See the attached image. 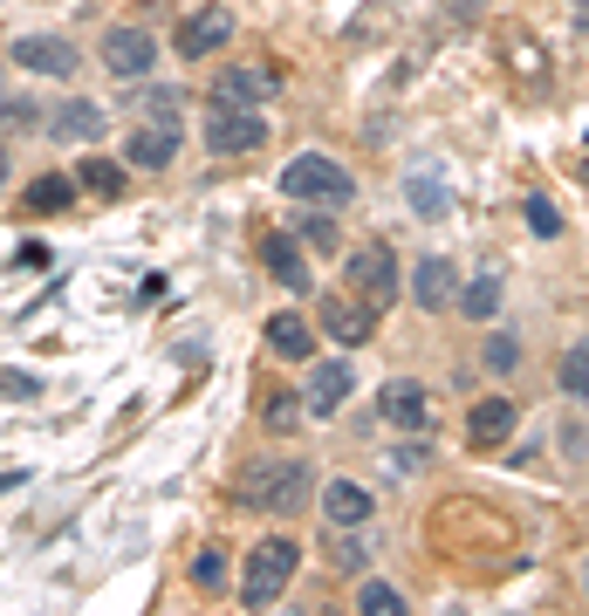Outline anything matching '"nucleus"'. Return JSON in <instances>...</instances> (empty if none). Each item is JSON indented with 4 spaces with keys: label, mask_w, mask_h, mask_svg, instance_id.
Masks as SVG:
<instances>
[{
    "label": "nucleus",
    "mask_w": 589,
    "mask_h": 616,
    "mask_svg": "<svg viewBox=\"0 0 589 616\" xmlns=\"http://www.w3.org/2000/svg\"><path fill=\"white\" fill-rule=\"evenodd\" d=\"M316 507H322V521H329V528H364V521H370V494H364L356 479H329Z\"/></svg>",
    "instance_id": "obj_16"
},
{
    "label": "nucleus",
    "mask_w": 589,
    "mask_h": 616,
    "mask_svg": "<svg viewBox=\"0 0 589 616\" xmlns=\"http://www.w3.org/2000/svg\"><path fill=\"white\" fill-rule=\"evenodd\" d=\"M234 42V8H199L186 28H178V56L186 62H207L213 48H226Z\"/></svg>",
    "instance_id": "obj_8"
},
{
    "label": "nucleus",
    "mask_w": 589,
    "mask_h": 616,
    "mask_svg": "<svg viewBox=\"0 0 589 616\" xmlns=\"http://www.w3.org/2000/svg\"><path fill=\"white\" fill-rule=\"evenodd\" d=\"M0 117H8V69H0Z\"/></svg>",
    "instance_id": "obj_33"
},
{
    "label": "nucleus",
    "mask_w": 589,
    "mask_h": 616,
    "mask_svg": "<svg viewBox=\"0 0 589 616\" xmlns=\"http://www.w3.org/2000/svg\"><path fill=\"white\" fill-rule=\"evenodd\" d=\"M69 199H75V178H35V186H28L35 213H56V205H69Z\"/></svg>",
    "instance_id": "obj_23"
},
{
    "label": "nucleus",
    "mask_w": 589,
    "mask_h": 616,
    "mask_svg": "<svg viewBox=\"0 0 589 616\" xmlns=\"http://www.w3.org/2000/svg\"><path fill=\"white\" fill-rule=\"evenodd\" d=\"M404 199H412V213H419V220H446V186H439L432 171L404 178Z\"/></svg>",
    "instance_id": "obj_21"
},
{
    "label": "nucleus",
    "mask_w": 589,
    "mask_h": 616,
    "mask_svg": "<svg viewBox=\"0 0 589 616\" xmlns=\"http://www.w3.org/2000/svg\"><path fill=\"white\" fill-rule=\"evenodd\" d=\"M329 561H337L343 576H364V561H370V548L356 542V534H343V528H337V542H329Z\"/></svg>",
    "instance_id": "obj_26"
},
{
    "label": "nucleus",
    "mask_w": 589,
    "mask_h": 616,
    "mask_svg": "<svg viewBox=\"0 0 589 616\" xmlns=\"http://www.w3.org/2000/svg\"><path fill=\"white\" fill-rule=\"evenodd\" d=\"M0 186H8V151H0Z\"/></svg>",
    "instance_id": "obj_34"
},
{
    "label": "nucleus",
    "mask_w": 589,
    "mask_h": 616,
    "mask_svg": "<svg viewBox=\"0 0 589 616\" xmlns=\"http://www.w3.org/2000/svg\"><path fill=\"white\" fill-rule=\"evenodd\" d=\"M48 131H56L62 144H96V138H104V110H96V103H83V96H69Z\"/></svg>",
    "instance_id": "obj_18"
},
{
    "label": "nucleus",
    "mask_w": 589,
    "mask_h": 616,
    "mask_svg": "<svg viewBox=\"0 0 589 616\" xmlns=\"http://www.w3.org/2000/svg\"><path fill=\"white\" fill-rule=\"evenodd\" d=\"M14 62L21 69H35V75H75V42H62V35H21L14 42Z\"/></svg>",
    "instance_id": "obj_9"
},
{
    "label": "nucleus",
    "mask_w": 589,
    "mask_h": 616,
    "mask_svg": "<svg viewBox=\"0 0 589 616\" xmlns=\"http://www.w3.org/2000/svg\"><path fill=\"white\" fill-rule=\"evenodd\" d=\"M521 213H528V226H534L542 240H555V234H562V213H555V199H549V192H528Z\"/></svg>",
    "instance_id": "obj_25"
},
{
    "label": "nucleus",
    "mask_w": 589,
    "mask_h": 616,
    "mask_svg": "<svg viewBox=\"0 0 589 616\" xmlns=\"http://www.w3.org/2000/svg\"><path fill=\"white\" fill-rule=\"evenodd\" d=\"M356 609H370V616H398L404 596H398L391 582H364V589H356Z\"/></svg>",
    "instance_id": "obj_27"
},
{
    "label": "nucleus",
    "mask_w": 589,
    "mask_h": 616,
    "mask_svg": "<svg viewBox=\"0 0 589 616\" xmlns=\"http://www.w3.org/2000/svg\"><path fill=\"white\" fill-rule=\"evenodd\" d=\"M295 561H302V548L288 542V534L254 542V548H247V569H240V603H247V609H268L281 589L295 582Z\"/></svg>",
    "instance_id": "obj_3"
},
{
    "label": "nucleus",
    "mask_w": 589,
    "mask_h": 616,
    "mask_svg": "<svg viewBox=\"0 0 589 616\" xmlns=\"http://www.w3.org/2000/svg\"><path fill=\"white\" fill-rule=\"evenodd\" d=\"M377 411L391 418L398 431H425V418H432V404H425V383H412V377H391L377 391Z\"/></svg>",
    "instance_id": "obj_10"
},
{
    "label": "nucleus",
    "mask_w": 589,
    "mask_h": 616,
    "mask_svg": "<svg viewBox=\"0 0 589 616\" xmlns=\"http://www.w3.org/2000/svg\"><path fill=\"white\" fill-rule=\"evenodd\" d=\"M343 281H350V295H356V301L391 308V295H398V253L384 247V240L350 247V253H343Z\"/></svg>",
    "instance_id": "obj_4"
},
{
    "label": "nucleus",
    "mask_w": 589,
    "mask_h": 616,
    "mask_svg": "<svg viewBox=\"0 0 589 616\" xmlns=\"http://www.w3.org/2000/svg\"><path fill=\"white\" fill-rule=\"evenodd\" d=\"M412 301L419 308H452L459 301V268L446 261V253H425V261L412 268Z\"/></svg>",
    "instance_id": "obj_11"
},
{
    "label": "nucleus",
    "mask_w": 589,
    "mask_h": 616,
    "mask_svg": "<svg viewBox=\"0 0 589 616\" xmlns=\"http://www.w3.org/2000/svg\"><path fill=\"white\" fill-rule=\"evenodd\" d=\"M459 316H467V322H494L500 316V274H473L467 288H459Z\"/></svg>",
    "instance_id": "obj_20"
},
{
    "label": "nucleus",
    "mask_w": 589,
    "mask_h": 616,
    "mask_svg": "<svg viewBox=\"0 0 589 616\" xmlns=\"http://www.w3.org/2000/svg\"><path fill=\"white\" fill-rule=\"evenodd\" d=\"M515 364H521V343H507V336L486 343V370H515Z\"/></svg>",
    "instance_id": "obj_31"
},
{
    "label": "nucleus",
    "mask_w": 589,
    "mask_h": 616,
    "mask_svg": "<svg viewBox=\"0 0 589 616\" xmlns=\"http://www.w3.org/2000/svg\"><path fill=\"white\" fill-rule=\"evenodd\" d=\"M234 494L240 507H261V513H302L316 494V473L309 459H254V466H240Z\"/></svg>",
    "instance_id": "obj_1"
},
{
    "label": "nucleus",
    "mask_w": 589,
    "mask_h": 616,
    "mask_svg": "<svg viewBox=\"0 0 589 616\" xmlns=\"http://www.w3.org/2000/svg\"><path fill=\"white\" fill-rule=\"evenodd\" d=\"M268 350L288 356V364H302V356H316V329L295 316V308H281V316H268Z\"/></svg>",
    "instance_id": "obj_17"
},
{
    "label": "nucleus",
    "mask_w": 589,
    "mask_h": 616,
    "mask_svg": "<svg viewBox=\"0 0 589 616\" xmlns=\"http://www.w3.org/2000/svg\"><path fill=\"white\" fill-rule=\"evenodd\" d=\"M83 186H90V192H123V165L90 158V165H83Z\"/></svg>",
    "instance_id": "obj_28"
},
{
    "label": "nucleus",
    "mask_w": 589,
    "mask_h": 616,
    "mask_svg": "<svg viewBox=\"0 0 589 616\" xmlns=\"http://www.w3.org/2000/svg\"><path fill=\"white\" fill-rule=\"evenodd\" d=\"M192 582H199V589H220V582H226V561H220V548H207V555L192 561Z\"/></svg>",
    "instance_id": "obj_30"
},
{
    "label": "nucleus",
    "mask_w": 589,
    "mask_h": 616,
    "mask_svg": "<svg viewBox=\"0 0 589 616\" xmlns=\"http://www.w3.org/2000/svg\"><path fill=\"white\" fill-rule=\"evenodd\" d=\"M178 158V123H144V131H131V144H123V165L131 171H165Z\"/></svg>",
    "instance_id": "obj_12"
},
{
    "label": "nucleus",
    "mask_w": 589,
    "mask_h": 616,
    "mask_svg": "<svg viewBox=\"0 0 589 616\" xmlns=\"http://www.w3.org/2000/svg\"><path fill=\"white\" fill-rule=\"evenodd\" d=\"M21 479H28V473H21V466H14V473H0V494H14V486H21Z\"/></svg>",
    "instance_id": "obj_32"
},
{
    "label": "nucleus",
    "mask_w": 589,
    "mask_h": 616,
    "mask_svg": "<svg viewBox=\"0 0 589 616\" xmlns=\"http://www.w3.org/2000/svg\"><path fill=\"white\" fill-rule=\"evenodd\" d=\"M322 329H329V336H337L343 350H356V343H370L377 308H370V301H350V295H337V301H322Z\"/></svg>",
    "instance_id": "obj_13"
},
{
    "label": "nucleus",
    "mask_w": 589,
    "mask_h": 616,
    "mask_svg": "<svg viewBox=\"0 0 589 616\" xmlns=\"http://www.w3.org/2000/svg\"><path fill=\"white\" fill-rule=\"evenodd\" d=\"M261 418H268V431H295L302 418H309V404H302L295 391H268L261 398Z\"/></svg>",
    "instance_id": "obj_22"
},
{
    "label": "nucleus",
    "mask_w": 589,
    "mask_h": 616,
    "mask_svg": "<svg viewBox=\"0 0 589 616\" xmlns=\"http://www.w3.org/2000/svg\"><path fill=\"white\" fill-rule=\"evenodd\" d=\"M467 439L473 446H507L515 439V398H480L467 411Z\"/></svg>",
    "instance_id": "obj_15"
},
{
    "label": "nucleus",
    "mask_w": 589,
    "mask_h": 616,
    "mask_svg": "<svg viewBox=\"0 0 589 616\" xmlns=\"http://www.w3.org/2000/svg\"><path fill=\"white\" fill-rule=\"evenodd\" d=\"M281 192H288L295 205H350V192H356V178L329 158V151H295L288 165H281Z\"/></svg>",
    "instance_id": "obj_2"
},
{
    "label": "nucleus",
    "mask_w": 589,
    "mask_h": 616,
    "mask_svg": "<svg viewBox=\"0 0 589 616\" xmlns=\"http://www.w3.org/2000/svg\"><path fill=\"white\" fill-rule=\"evenodd\" d=\"M261 96H274L268 69H220V83H213V103H261Z\"/></svg>",
    "instance_id": "obj_19"
},
{
    "label": "nucleus",
    "mask_w": 589,
    "mask_h": 616,
    "mask_svg": "<svg viewBox=\"0 0 589 616\" xmlns=\"http://www.w3.org/2000/svg\"><path fill=\"white\" fill-rule=\"evenodd\" d=\"M261 268H268V274H274L288 295H302V288H309V253H302L288 234H268V240H261Z\"/></svg>",
    "instance_id": "obj_14"
},
{
    "label": "nucleus",
    "mask_w": 589,
    "mask_h": 616,
    "mask_svg": "<svg viewBox=\"0 0 589 616\" xmlns=\"http://www.w3.org/2000/svg\"><path fill=\"white\" fill-rule=\"evenodd\" d=\"M302 240H309V247H337V220H329V205H316V213L302 220Z\"/></svg>",
    "instance_id": "obj_29"
},
{
    "label": "nucleus",
    "mask_w": 589,
    "mask_h": 616,
    "mask_svg": "<svg viewBox=\"0 0 589 616\" xmlns=\"http://www.w3.org/2000/svg\"><path fill=\"white\" fill-rule=\"evenodd\" d=\"M151 62H158V42H151V28H110V35H104V69L117 75V83H144Z\"/></svg>",
    "instance_id": "obj_6"
},
{
    "label": "nucleus",
    "mask_w": 589,
    "mask_h": 616,
    "mask_svg": "<svg viewBox=\"0 0 589 616\" xmlns=\"http://www.w3.org/2000/svg\"><path fill=\"white\" fill-rule=\"evenodd\" d=\"M350 391H356L350 356H329V364H316V370H309V391H302V404H309V418H337Z\"/></svg>",
    "instance_id": "obj_7"
},
{
    "label": "nucleus",
    "mask_w": 589,
    "mask_h": 616,
    "mask_svg": "<svg viewBox=\"0 0 589 616\" xmlns=\"http://www.w3.org/2000/svg\"><path fill=\"white\" fill-rule=\"evenodd\" d=\"M562 391H569V398H589V336L562 356Z\"/></svg>",
    "instance_id": "obj_24"
},
{
    "label": "nucleus",
    "mask_w": 589,
    "mask_h": 616,
    "mask_svg": "<svg viewBox=\"0 0 589 616\" xmlns=\"http://www.w3.org/2000/svg\"><path fill=\"white\" fill-rule=\"evenodd\" d=\"M207 144L220 151V158H247V151L268 144V117L254 110V103H213L207 117Z\"/></svg>",
    "instance_id": "obj_5"
}]
</instances>
